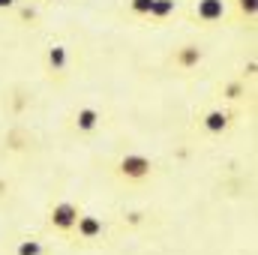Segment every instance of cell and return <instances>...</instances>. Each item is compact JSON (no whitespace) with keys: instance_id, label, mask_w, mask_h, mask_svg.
<instances>
[{"instance_id":"obj_10","label":"cell","mask_w":258,"mask_h":255,"mask_svg":"<svg viewBox=\"0 0 258 255\" xmlns=\"http://www.w3.org/2000/svg\"><path fill=\"white\" fill-rule=\"evenodd\" d=\"M15 255H48V246L42 240L27 237V240H18L15 243Z\"/></svg>"},{"instance_id":"obj_7","label":"cell","mask_w":258,"mask_h":255,"mask_svg":"<svg viewBox=\"0 0 258 255\" xmlns=\"http://www.w3.org/2000/svg\"><path fill=\"white\" fill-rule=\"evenodd\" d=\"M72 126H75L78 135H90V132H96L102 126V111L93 108V105H81L75 111V117H72Z\"/></svg>"},{"instance_id":"obj_11","label":"cell","mask_w":258,"mask_h":255,"mask_svg":"<svg viewBox=\"0 0 258 255\" xmlns=\"http://www.w3.org/2000/svg\"><path fill=\"white\" fill-rule=\"evenodd\" d=\"M234 9H237V18L240 21H255L258 15V0H231Z\"/></svg>"},{"instance_id":"obj_4","label":"cell","mask_w":258,"mask_h":255,"mask_svg":"<svg viewBox=\"0 0 258 255\" xmlns=\"http://www.w3.org/2000/svg\"><path fill=\"white\" fill-rule=\"evenodd\" d=\"M231 120H234V114L228 108H210V111H204L198 117V126H201V132H207V135H222L225 129L231 126Z\"/></svg>"},{"instance_id":"obj_2","label":"cell","mask_w":258,"mask_h":255,"mask_svg":"<svg viewBox=\"0 0 258 255\" xmlns=\"http://www.w3.org/2000/svg\"><path fill=\"white\" fill-rule=\"evenodd\" d=\"M78 216H81L78 204H72V201H57V204H51V210H48V225H51L57 234H72Z\"/></svg>"},{"instance_id":"obj_3","label":"cell","mask_w":258,"mask_h":255,"mask_svg":"<svg viewBox=\"0 0 258 255\" xmlns=\"http://www.w3.org/2000/svg\"><path fill=\"white\" fill-rule=\"evenodd\" d=\"M192 15L198 24H219V21H225V15H228V0H195L192 6Z\"/></svg>"},{"instance_id":"obj_12","label":"cell","mask_w":258,"mask_h":255,"mask_svg":"<svg viewBox=\"0 0 258 255\" xmlns=\"http://www.w3.org/2000/svg\"><path fill=\"white\" fill-rule=\"evenodd\" d=\"M150 3H153V0H129V15L147 18V15H150Z\"/></svg>"},{"instance_id":"obj_6","label":"cell","mask_w":258,"mask_h":255,"mask_svg":"<svg viewBox=\"0 0 258 255\" xmlns=\"http://www.w3.org/2000/svg\"><path fill=\"white\" fill-rule=\"evenodd\" d=\"M201 60H204V48H201L198 42H183V45H177V48H174V54H171V63L177 66L180 72L195 69Z\"/></svg>"},{"instance_id":"obj_1","label":"cell","mask_w":258,"mask_h":255,"mask_svg":"<svg viewBox=\"0 0 258 255\" xmlns=\"http://www.w3.org/2000/svg\"><path fill=\"white\" fill-rule=\"evenodd\" d=\"M153 171H156V162L144 153H123L114 162V174L126 183H141V180L153 177Z\"/></svg>"},{"instance_id":"obj_9","label":"cell","mask_w":258,"mask_h":255,"mask_svg":"<svg viewBox=\"0 0 258 255\" xmlns=\"http://www.w3.org/2000/svg\"><path fill=\"white\" fill-rule=\"evenodd\" d=\"M177 12V0H153L150 3V21H165V18H171Z\"/></svg>"},{"instance_id":"obj_8","label":"cell","mask_w":258,"mask_h":255,"mask_svg":"<svg viewBox=\"0 0 258 255\" xmlns=\"http://www.w3.org/2000/svg\"><path fill=\"white\" fill-rule=\"evenodd\" d=\"M45 63H48V69H51V72H63L66 66H69V48H66L63 42H54V45H48Z\"/></svg>"},{"instance_id":"obj_14","label":"cell","mask_w":258,"mask_h":255,"mask_svg":"<svg viewBox=\"0 0 258 255\" xmlns=\"http://www.w3.org/2000/svg\"><path fill=\"white\" fill-rule=\"evenodd\" d=\"M15 9H18V15H21V21H36V9H33V6H21V3H18Z\"/></svg>"},{"instance_id":"obj_5","label":"cell","mask_w":258,"mask_h":255,"mask_svg":"<svg viewBox=\"0 0 258 255\" xmlns=\"http://www.w3.org/2000/svg\"><path fill=\"white\" fill-rule=\"evenodd\" d=\"M72 234L78 240H84V243H93V240H99L105 234V222L99 216H93V213H81L78 222H75V228H72Z\"/></svg>"},{"instance_id":"obj_13","label":"cell","mask_w":258,"mask_h":255,"mask_svg":"<svg viewBox=\"0 0 258 255\" xmlns=\"http://www.w3.org/2000/svg\"><path fill=\"white\" fill-rule=\"evenodd\" d=\"M222 93H225V99H240L246 93V87H243V81H228L222 87Z\"/></svg>"},{"instance_id":"obj_15","label":"cell","mask_w":258,"mask_h":255,"mask_svg":"<svg viewBox=\"0 0 258 255\" xmlns=\"http://www.w3.org/2000/svg\"><path fill=\"white\" fill-rule=\"evenodd\" d=\"M18 6V0H0V9H15Z\"/></svg>"}]
</instances>
